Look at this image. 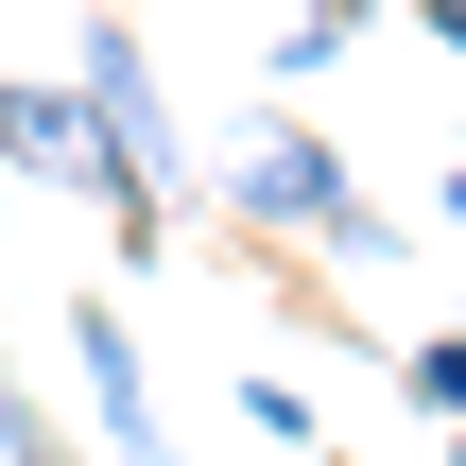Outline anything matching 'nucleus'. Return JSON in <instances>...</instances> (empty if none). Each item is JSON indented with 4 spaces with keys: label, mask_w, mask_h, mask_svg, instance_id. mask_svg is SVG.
<instances>
[{
    "label": "nucleus",
    "mask_w": 466,
    "mask_h": 466,
    "mask_svg": "<svg viewBox=\"0 0 466 466\" xmlns=\"http://www.w3.org/2000/svg\"><path fill=\"white\" fill-rule=\"evenodd\" d=\"M69 363H86V415H104V466H173V415H156V363H138V329L86 294L69 311Z\"/></svg>",
    "instance_id": "3"
},
{
    "label": "nucleus",
    "mask_w": 466,
    "mask_h": 466,
    "mask_svg": "<svg viewBox=\"0 0 466 466\" xmlns=\"http://www.w3.org/2000/svg\"><path fill=\"white\" fill-rule=\"evenodd\" d=\"M450 466H466V415H450Z\"/></svg>",
    "instance_id": "9"
},
{
    "label": "nucleus",
    "mask_w": 466,
    "mask_h": 466,
    "mask_svg": "<svg viewBox=\"0 0 466 466\" xmlns=\"http://www.w3.org/2000/svg\"><path fill=\"white\" fill-rule=\"evenodd\" d=\"M0 156H17L35 190H86V104H69V86H17V69H0Z\"/></svg>",
    "instance_id": "4"
},
{
    "label": "nucleus",
    "mask_w": 466,
    "mask_h": 466,
    "mask_svg": "<svg viewBox=\"0 0 466 466\" xmlns=\"http://www.w3.org/2000/svg\"><path fill=\"white\" fill-rule=\"evenodd\" d=\"M415 17H432V52H450V69H466V0H415Z\"/></svg>",
    "instance_id": "7"
},
{
    "label": "nucleus",
    "mask_w": 466,
    "mask_h": 466,
    "mask_svg": "<svg viewBox=\"0 0 466 466\" xmlns=\"http://www.w3.org/2000/svg\"><path fill=\"white\" fill-rule=\"evenodd\" d=\"M450 225H466V156H450Z\"/></svg>",
    "instance_id": "8"
},
{
    "label": "nucleus",
    "mask_w": 466,
    "mask_h": 466,
    "mask_svg": "<svg viewBox=\"0 0 466 466\" xmlns=\"http://www.w3.org/2000/svg\"><path fill=\"white\" fill-rule=\"evenodd\" d=\"M398 398H415V415H466V329H432V346H398Z\"/></svg>",
    "instance_id": "6"
},
{
    "label": "nucleus",
    "mask_w": 466,
    "mask_h": 466,
    "mask_svg": "<svg viewBox=\"0 0 466 466\" xmlns=\"http://www.w3.org/2000/svg\"><path fill=\"white\" fill-rule=\"evenodd\" d=\"M242 415H259V450L329 466V415H311V380H294V363H259V380H242Z\"/></svg>",
    "instance_id": "5"
},
{
    "label": "nucleus",
    "mask_w": 466,
    "mask_h": 466,
    "mask_svg": "<svg viewBox=\"0 0 466 466\" xmlns=\"http://www.w3.org/2000/svg\"><path fill=\"white\" fill-rule=\"evenodd\" d=\"M225 208H242L259 242H329V259H380V242H398V225L346 190V156H329L311 121H259V138H242V173H225Z\"/></svg>",
    "instance_id": "2"
},
{
    "label": "nucleus",
    "mask_w": 466,
    "mask_h": 466,
    "mask_svg": "<svg viewBox=\"0 0 466 466\" xmlns=\"http://www.w3.org/2000/svg\"><path fill=\"white\" fill-rule=\"evenodd\" d=\"M69 104H86V208H104V242L156 259L173 208H190V156H173V104H156V52H138L121 0L69 35Z\"/></svg>",
    "instance_id": "1"
}]
</instances>
